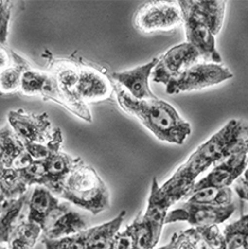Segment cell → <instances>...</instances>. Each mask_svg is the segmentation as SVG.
I'll use <instances>...</instances> for the list:
<instances>
[{"instance_id":"5b68a950","label":"cell","mask_w":248,"mask_h":249,"mask_svg":"<svg viewBox=\"0 0 248 249\" xmlns=\"http://www.w3.org/2000/svg\"><path fill=\"white\" fill-rule=\"evenodd\" d=\"M232 78L233 73L227 67L212 62H198L168 82L166 92L168 94H178L181 92L202 90Z\"/></svg>"},{"instance_id":"9a60e30c","label":"cell","mask_w":248,"mask_h":249,"mask_svg":"<svg viewBox=\"0 0 248 249\" xmlns=\"http://www.w3.org/2000/svg\"><path fill=\"white\" fill-rule=\"evenodd\" d=\"M189 7L214 35L220 33L223 26L227 1L222 0H188Z\"/></svg>"},{"instance_id":"2e32d148","label":"cell","mask_w":248,"mask_h":249,"mask_svg":"<svg viewBox=\"0 0 248 249\" xmlns=\"http://www.w3.org/2000/svg\"><path fill=\"white\" fill-rule=\"evenodd\" d=\"M74 162L76 159L61 151L53 152L46 160H44L47 174L46 188L54 195L58 196L61 185L71 171Z\"/></svg>"},{"instance_id":"ffe728a7","label":"cell","mask_w":248,"mask_h":249,"mask_svg":"<svg viewBox=\"0 0 248 249\" xmlns=\"http://www.w3.org/2000/svg\"><path fill=\"white\" fill-rule=\"evenodd\" d=\"M29 187L20 170L11 167L0 171V194L7 201L23 197Z\"/></svg>"},{"instance_id":"9c48e42d","label":"cell","mask_w":248,"mask_h":249,"mask_svg":"<svg viewBox=\"0 0 248 249\" xmlns=\"http://www.w3.org/2000/svg\"><path fill=\"white\" fill-rule=\"evenodd\" d=\"M235 211V204L227 207H212L185 202L183 206L168 212L165 224L187 222L193 228H209L223 223Z\"/></svg>"},{"instance_id":"52a82bcc","label":"cell","mask_w":248,"mask_h":249,"mask_svg":"<svg viewBox=\"0 0 248 249\" xmlns=\"http://www.w3.org/2000/svg\"><path fill=\"white\" fill-rule=\"evenodd\" d=\"M178 4L181 12H183V24L185 26L187 43L192 44L196 48L202 60L221 65L222 58L216 50L214 35L210 32L208 26L192 10L188 1L181 0V1H178Z\"/></svg>"},{"instance_id":"603a6c76","label":"cell","mask_w":248,"mask_h":249,"mask_svg":"<svg viewBox=\"0 0 248 249\" xmlns=\"http://www.w3.org/2000/svg\"><path fill=\"white\" fill-rule=\"evenodd\" d=\"M28 201L29 197L26 195L17 200L8 201L2 214L0 215V244L8 243L12 230L17 225V221Z\"/></svg>"},{"instance_id":"30bf717a","label":"cell","mask_w":248,"mask_h":249,"mask_svg":"<svg viewBox=\"0 0 248 249\" xmlns=\"http://www.w3.org/2000/svg\"><path fill=\"white\" fill-rule=\"evenodd\" d=\"M247 167V154H233L215 165L207 176L196 181L189 194L206 188H228L244 174Z\"/></svg>"},{"instance_id":"74e56055","label":"cell","mask_w":248,"mask_h":249,"mask_svg":"<svg viewBox=\"0 0 248 249\" xmlns=\"http://www.w3.org/2000/svg\"><path fill=\"white\" fill-rule=\"evenodd\" d=\"M8 201L6 200V198L3 197V196L0 194V215L2 214V212L4 210V208H6Z\"/></svg>"},{"instance_id":"836d02e7","label":"cell","mask_w":248,"mask_h":249,"mask_svg":"<svg viewBox=\"0 0 248 249\" xmlns=\"http://www.w3.org/2000/svg\"><path fill=\"white\" fill-rule=\"evenodd\" d=\"M108 249H132V237L128 228L115 235Z\"/></svg>"},{"instance_id":"44dd1931","label":"cell","mask_w":248,"mask_h":249,"mask_svg":"<svg viewBox=\"0 0 248 249\" xmlns=\"http://www.w3.org/2000/svg\"><path fill=\"white\" fill-rule=\"evenodd\" d=\"M29 68L28 62L12 52L11 66L0 72V95L12 94L20 90L22 75Z\"/></svg>"},{"instance_id":"d6986e66","label":"cell","mask_w":248,"mask_h":249,"mask_svg":"<svg viewBox=\"0 0 248 249\" xmlns=\"http://www.w3.org/2000/svg\"><path fill=\"white\" fill-rule=\"evenodd\" d=\"M42 235V228L29 220L22 221L12 230L8 241L9 249H33Z\"/></svg>"},{"instance_id":"e575fe53","label":"cell","mask_w":248,"mask_h":249,"mask_svg":"<svg viewBox=\"0 0 248 249\" xmlns=\"http://www.w3.org/2000/svg\"><path fill=\"white\" fill-rule=\"evenodd\" d=\"M12 64V52L9 51L4 45H0V72L7 69Z\"/></svg>"},{"instance_id":"d6a6232c","label":"cell","mask_w":248,"mask_h":249,"mask_svg":"<svg viewBox=\"0 0 248 249\" xmlns=\"http://www.w3.org/2000/svg\"><path fill=\"white\" fill-rule=\"evenodd\" d=\"M10 15L11 2L7 0H0V45H4L7 42Z\"/></svg>"},{"instance_id":"4fadbf2b","label":"cell","mask_w":248,"mask_h":249,"mask_svg":"<svg viewBox=\"0 0 248 249\" xmlns=\"http://www.w3.org/2000/svg\"><path fill=\"white\" fill-rule=\"evenodd\" d=\"M113 90L109 80L97 70L90 67L79 68L77 94L86 104L107 100Z\"/></svg>"},{"instance_id":"484cf974","label":"cell","mask_w":248,"mask_h":249,"mask_svg":"<svg viewBox=\"0 0 248 249\" xmlns=\"http://www.w3.org/2000/svg\"><path fill=\"white\" fill-rule=\"evenodd\" d=\"M38 95H41L44 100H52L56 102V103L63 105L65 108H67L72 114L76 115L74 106L68 100L65 93L61 91L58 82H57V80L52 74L45 73L41 89L38 91Z\"/></svg>"},{"instance_id":"8d00e7d4","label":"cell","mask_w":248,"mask_h":249,"mask_svg":"<svg viewBox=\"0 0 248 249\" xmlns=\"http://www.w3.org/2000/svg\"><path fill=\"white\" fill-rule=\"evenodd\" d=\"M198 232H199V231H198ZM199 235H200V233H199ZM195 249H211V248L208 246L205 242L202 241V238L200 236V237H199V239H198L196 246H195Z\"/></svg>"},{"instance_id":"d4e9b609","label":"cell","mask_w":248,"mask_h":249,"mask_svg":"<svg viewBox=\"0 0 248 249\" xmlns=\"http://www.w3.org/2000/svg\"><path fill=\"white\" fill-rule=\"evenodd\" d=\"M227 249H241L248 243V214L227 225L223 231Z\"/></svg>"},{"instance_id":"8992f818","label":"cell","mask_w":248,"mask_h":249,"mask_svg":"<svg viewBox=\"0 0 248 249\" xmlns=\"http://www.w3.org/2000/svg\"><path fill=\"white\" fill-rule=\"evenodd\" d=\"M8 122L9 126L23 143L48 144L61 132L58 128L53 129L46 113L34 114L23 109L10 110L8 114Z\"/></svg>"},{"instance_id":"4316f807","label":"cell","mask_w":248,"mask_h":249,"mask_svg":"<svg viewBox=\"0 0 248 249\" xmlns=\"http://www.w3.org/2000/svg\"><path fill=\"white\" fill-rule=\"evenodd\" d=\"M248 154V124L237 121L228 149V158L233 154Z\"/></svg>"},{"instance_id":"e0dca14e","label":"cell","mask_w":248,"mask_h":249,"mask_svg":"<svg viewBox=\"0 0 248 249\" xmlns=\"http://www.w3.org/2000/svg\"><path fill=\"white\" fill-rule=\"evenodd\" d=\"M59 203V200L46 187L36 186L28 201V220L42 226L48 215L54 211V209Z\"/></svg>"},{"instance_id":"f35d334b","label":"cell","mask_w":248,"mask_h":249,"mask_svg":"<svg viewBox=\"0 0 248 249\" xmlns=\"http://www.w3.org/2000/svg\"><path fill=\"white\" fill-rule=\"evenodd\" d=\"M242 179L244 180V183H245V184L248 186V167L246 168V171L244 172V174H243Z\"/></svg>"},{"instance_id":"3957f363","label":"cell","mask_w":248,"mask_h":249,"mask_svg":"<svg viewBox=\"0 0 248 249\" xmlns=\"http://www.w3.org/2000/svg\"><path fill=\"white\" fill-rule=\"evenodd\" d=\"M58 197L94 215L110 206L107 186L94 168L79 158L61 185Z\"/></svg>"},{"instance_id":"7c38bea8","label":"cell","mask_w":248,"mask_h":249,"mask_svg":"<svg viewBox=\"0 0 248 249\" xmlns=\"http://www.w3.org/2000/svg\"><path fill=\"white\" fill-rule=\"evenodd\" d=\"M158 61L159 58H153L148 64L136 67L131 70L114 72L113 79L136 100L143 101L156 99L157 96L150 89L149 79Z\"/></svg>"},{"instance_id":"f1b7e54d","label":"cell","mask_w":248,"mask_h":249,"mask_svg":"<svg viewBox=\"0 0 248 249\" xmlns=\"http://www.w3.org/2000/svg\"><path fill=\"white\" fill-rule=\"evenodd\" d=\"M43 243L46 249H87L83 232L59 239L43 238Z\"/></svg>"},{"instance_id":"277c9868","label":"cell","mask_w":248,"mask_h":249,"mask_svg":"<svg viewBox=\"0 0 248 249\" xmlns=\"http://www.w3.org/2000/svg\"><path fill=\"white\" fill-rule=\"evenodd\" d=\"M134 23L136 29L143 33L171 31L183 24V12L178 1H148L135 13Z\"/></svg>"},{"instance_id":"d590c367","label":"cell","mask_w":248,"mask_h":249,"mask_svg":"<svg viewBox=\"0 0 248 249\" xmlns=\"http://www.w3.org/2000/svg\"><path fill=\"white\" fill-rule=\"evenodd\" d=\"M234 184H235L234 185V190L236 191L238 197L248 202V186L244 183V180L240 177Z\"/></svg>"},{"instance_id":"ac0fdd59","label":"cell","mask_w":248,"mask_h":249,"mask_svg":"<svg viewBox=\"0 0 248 249\" xmlns=\"http://www.w3.org/2000/svg\"><path fill=\"white\" fill-rule=\"evenodd\" d=\"M126 216V211H122L112 221L83 231L87 249H108L115 235L119 232Z\"/></svg>"},{"instance_id":"ba28073f","label":"cell","mask_w":248,"mask_h":249,"mask_svg":"<svg viewBox=\"0 0 248 249\" xmlns=\"http://www.w3.org/2000/svg\"><path fill=\"white\" fill-rule=\"evenodd\" d=\"M201 60L199 52L187 42L178 44L168 50L159 58L152 71L153 82L166 84Z\"/></svg>"},{"instance_id":"1f68e13d","label":"cell","mask_w":248,"mask_h":249,"mask_svg":"<svg viewBox=\"0 0 248 249\" xmlns=\"http://www.w3.org/2000/svg\"><path fill=\"white\" fill-rule=\"evenodd\" d=\"M202 241L205 242L211 249H227L223 234L221 233L218 225L209 226V228H196Z\"/></svg>"},{"instance_id":"7402d4cb","label":"cell","mask_w":248,"mask_h":249,"mask_svg":"<svg viewBox=\"0 0 248 249\" xmlns=\"http://www.w3.org/2000/svg\"><path fill=\"white\" fill-rule=\"evenodd\" d=\"M233 191L228 188H206L189 194L186 197V202L203 204L212 207H227L232 204Z\"/></svg>"},{"instance_id":"6da1fadb","label":"cell","mask_w":248,"mask_h":249,"mask_svg":"<svg viewBox=\"0 0 248 249\" xmlns=\"http://www.w3.org/2000/svg\"><path fill=\"white\" fill-rule=\"evenodd\" d=\"M117 102L127 114L137 117L159 140L173 144H183L192 133L189 123L180 117L178 112L167 102L158 99L139 101L115 84Z\"/></svg>"},{"instance_id":"cb8c5ba5","label":"cell","mask_w":248,"mask_h":249,"mask_svg":"<svg viewBox=\"0 0 248 249\" xmlns=\"http://www.w3.org/2000/svg\"><path fill=\"white\" fill-rule=\"evenodd\" d=\"M0 137H1L3 145V157L1 161V166L3 168H11L19 159L22 153L25 151L23 141L18 138V136L12 130L10 126H4L0 130Z\"/></svg>"},{"instance_id":"f546056e","label":"cell","mask_w":248,"mask_h":249,"mask_svg":"<svg viewBox=\"0 0 248 249\" xmlns=\"http://www.w3.org/2000/svg\"><path fill=\"white\" fill-rule=\"evenodd\" d=\"M44 77H45V72L33 70L30 67L22 75L21 91L29 96L38 95V91L41 89Z\"/></svg>"},{"instance_id":"60d3db41","label":"cell","mask_w":248,"mask_h":249,"mask_svg":"<svg viewBox=\"0 0 248 249\" xmlns=\"http://www.w3.org/2000/svg\"><path fill=\"white\" fill-rule=\"evenodd\" d=\"M242 249H248V243L244 246V248H242Z\"/></svg>"},{"instance_id":"8fae6325","label":"cell","mask_w":248,"mask_h":249,"mask_svg":"<svg viewBox=\"0 0 248 249\" xmlns=\"http://www.w3.org/2000/svg\"><path fill=\"white\" fill-rule=\"evenodd\" d=\"M44 238L59 239L87 230V222L68 204L59 203L41 226Z\"/></svg>"},{"instance_id":"5bb4252c","label":"cell","mask_w":248,"mask_h":249,"mask_svg":"<svg viewBox=\"0 0 248 249\" xmlns=\"http://www.w3.org/2000/svg\"><path fill=\"white\" fill-rule=\"evenodd\" d=\"M172 206L173 203L171 199L161 189V186L159 185L157 178H153L148 207L142 216L151 229L157 243L160 241L163 226L165 225V220L168 214V209Z\"/></svg>"},{"instance_id":"4dcf8cb0","label":"cell","mask_w":248,"mask_h":249,"mask_svg":"<svg viewBox=\"0 0 248 249\" xmlns=\"http://www.w3.org/2000/svg\"><path fill=\"white\" fill-rule=\"evenodd\" d=\"M199 237L200 235L196 228L183 231L180 233H175L171 238L173 242V249H195Z\"/></svg>"},{"instance_id":"ab89813d","label":"cell","mask_w":248,"mask_h":249,"mask_svg":"<svg viewBox=\"0 0 248 249\" xmlns=\"http://www.w3.org/2000/svg\"><path fill=\"white\" fill-rule=\"evenodd\" d=\"M158 249H173V242L171 241L170 243H168V244H166V245H164V246H162V247H160V248H158Z\"/></svg>"},{"instance_id":"83f0119b","label":"cell","mask_w":248,"mask_h":249,"mask_svg":"<svg viewBox=\"0 0 248 249\" xmlns=\"http://www.w3.org/2000/svg\"><path fill=\"white\" fill-rule=\"evenodd\" d=\"M29 186H46L47 174L44 161H34L23 170H20Z\"/></svg>"},{"instance_id":"7a4b0ae2","label":"cell","mask_w":248,"mask_h":249,"mask_svg":"<svg viewBox=\"0 0 248 249\" xmlns=\"http://www.w3.org/2000/svg\"><path fill=\"white\" fill-rule=\"evenodd\" d=\"M237 119H232L225 126L202 143L190 155L187 161L177 168L170 179L161 186L173 204L186 198L196 184L197 177L213 164L228 159V149Z\"/></svg>"}]
</instances>
